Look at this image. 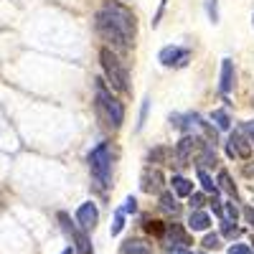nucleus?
<instances>
[{
  "label": "nucleus",
  "mask_w": 254,
  "mask_h": 254,
  "mask_svg": "<svg viewBox=\"0 0 254 254\" xmlns=\"http://www.w3.org/2000/svg\"><path fill=\"white\" fill-rule=\"evenodd\" d=\"M94 107L99 112V117L112 125V127H122L125 122V107H122V102H117L112 97V92H107V87H104V81L99 79L97 81V94H94Z\"/></svg>",
  "instance_id": "f257e3e1"
},
{
  "label": "nucleus",
  "mask_w": 254,
  "mask_h": 254,
  "mask_svg": "<svg viewBox=\"0 0 254 254\" xmlns=\"http://www.w3.org/2000/svg\"><path fill=\"white\" fill-rule=\"evenodd\" d=\"M87 160H89L92 178L102 188H110V181H112V147H110V142H99L89 153Z\"/></svg>",
  "instance_id": "f03ea898"
},
{
  "label": "nucleus",
  "mask_w": 254,
  "mask_h": 254,
  "mask_svg": "<svg viewBox=\"0 0 254 254\" xmlns=\"http://www.w3.org/2000/svg\"><path fill=\"white\" fill-rule=\"evenodd\" d=\"M99 61H102V69H104V74H107V81L112 84V87L120 89V92H130V84H127L130 81L127 79V69L117 61L115 51L112 49H102L99 51Z\"/></svg>",
  "instance_id": "7ed1b4c3"
},
{
  "label": "nucleus",
  "mask_w": 254,
  "mask_h": 254,
  "mask_svg": "<svg viewBox=\"0 0 254 254\" xmlns=\"http://www.w3.org/2000/svg\"><path fill=\"white\" fill-rule=\"evenodd\" d=\"M104 10V15L110 18V23L112 26H117L127 38H135V33H137V23H135V15L127 10L125 5H120V3H115V0H110L107 5L102 8Z\"/></svg>",
  "instance_id": "20e7f679"
},
{
  "label": "nucleus",
  "mask_w": 254,
  "mask_h": 254,
  "mask_svg": "<svg viewBox=\"0 0 254 254\" xmlns=\"http://www.w3.org/2000/svg\"><path fill=\"white\" fill-rule=\"evenodd\" d=\"M59 221H61V229L71 237V247H74L76 254H92V242L87 237V231H84L81 226H74L69 214H64V211L59 214Z\"/></svg>",
  "instance_id": "39448f33"
},
{
  "label": "nucleus",
  "mask_w": 254,
  "mask_h": 254,
  "mask_svg": "<svg viewBox=\"0 0 254 254\" xmlns=\"http://www.w3.org/2000/svg\"><path fill=\"white\" fill-rule=\"evenodd\" d=\"M188 59H190V49H183V46H165L158 54V61L163 66H176V69L186 66Z\"/></svg>",
  "instance_id": "423d86ee"
},
{
  "label": "nucleus",
  "mask_w": 254,
  "mask_h": 254,
  "mask_svg": "<svg viewBox=\"0 0 254 254\" xmlns=\"http://www.w3.org/2000/svg\"><path fill=\"white\" fill-rule=\"evenodd\" d=\"M226 155L229 158H252V145L242 132H231L226 140Z\"/></svg>",
  "instance_id": "0eeeda50"
},
{
  "label": "nucleus",
  "mask_w": 254,
  "mask_h": 254,
  "mask_svg": "<svg viewBox=\"0 0 254 254\" xmlns=\"http://www.w3.org/2000/svg\"><path fill=\"white\" fill-rule=\"evenodd\" d=\"M97 221H99V211H97V203H94V201H87V203H81V206L76 208V224H79L84 231L94 229Z\"/></svg>",
  "instance_id": "6e6552de"
},
{
  "label": "nucleus",
  "mask_w": 254,
  "mask_h": 254,
  "mask_svg": "<svg viewBox=\"0 0 254 254\" xmlns=\"http://www.w3.org/2000/svg\"><path fill=\"white\" fill-rule=\"evenodd\" d=\"M163 239H165V247H168V249L190 244V237L186 234V229H183L181 224H165V234H163Z\"/></svg>",
  "instance_id": "1a4fd4ad"
},
{
  "label": "nucleus",
  "mask_w": 254,
  "mask_h": 254,
  "mask_svg": "<svg viewBox=\"0 0 254 254\" xmlns=\"http://www.w3.org/2000/svg\"><path fill=\"white\" fill-rule=\"evenodd\" d=\"M193 150H196V135L190 137H181L178 145H176V158H178V165H190L193 163Z\"/></svg>",
  "instance_id": "9d476101"
},
{
  "label": "nucleus",
  "mask_w": 254,
  "mask_h": 254,
  "mask_svg": "<svg viewBox=\"0 0 254 254\" xmlns=\"http://www.w3.org/2000/svg\"><path fill=\"white\" fill-rule=\"evenodd\" d=\"M234 81H237V74H234V61L231 59H224L221 61V84H219V89L221 94H231V89H234Z\"/></svg>",
  "instance_id": "9b49d317"
},
{
  "label": "nucleus",
  "mask_w": 254,
  "mask_h": 254,
  "mask_svg": "<svg viewBox=\"0 0 254 254\" xmlns=\"http://www.w3.org/2000/svg\"><path fill=\"white\" fill-rule=\"evenodd\" d=\"M163 186V176L158 168H147V171L142 173V190L145 193H158Z\"/></svg>",
  "instance_id": "f8f14e48"
},
{
  "label": "nucleus",
  "mask_w": 254,
  "mask_h": 254,
  "mask_svg": "<svg viewBox=\"0 0 254 254\" xmlns=\"http://www.w3.org/2000/svg\"><path fill=\"white\" fill-rule=\"evenodd\" d=\"M211 226V216L201 208H190V216H188V229L190 231H206Z\"/></svg>",
  "instance_id": "ddd939ff"
},
{
  "label": "nucleus",
  "mask_w": 254,
  "mask_h": 254,
  "mask_svg": "<svg viewBox=\"0 0 254 254\" xmlns=\"http://www.w3.org/2000/svg\"><path fill=\"white\" fill-rule=\"evenodd\" d=\"M153 247L150 244H145L142 239H127L122 244V254H150Z\"/></svg>",
  "instance_id": "4468645a"
},
{
  "label": "nucleus",
  "mask_w": 254,
  "mask_h": 254,
  "mask_svg": "<svg viewBox=\"0 0 254 254\" xmlns=\"http://www.w3.org/2000/svg\"><path fill=\"white\" fill-rule=\"evenodd\" d=\"M173 193L176 196H183V198H188L190 193H193V183H190L188 178H183V176H173Z\"/></svg>",
  "instance_id": "2eb2a0df"
},
{
  "label": "nucleus",
  "mask_w": 254,
  "mask_h": 254,
  "mask_svg": "<svg viewBox=\"0 0 254 254\" xmlns=\"http://www.w3.org/2000/svg\"><path fill=\"white\" fill-rule=\"evenodd\" d=\"M160 208H163V211H168V214H173V216H178V214H181V203L176 201V196H173V193H160Z\"/></svg>",
  "instance_id": "dca6fc26"
},
{
  "label": "nucleus",
  "mask_w": 254,
  "mask_h": 254,
  "mask_svg": "<svg viewBox=\"0 0 254 254\" xmlns=\"http://www.w3.org/2000/svg\"><path fill=\"white\" fill-rule=\"evenodd\" d=\"M198 181H201V188L206 190V193H214V196H219V186L214 183V178L208 176L206 168H198Z\"/></svg>",
  "instance_id": "f3484780"
},
{
  "label": "nucleus",
  "mask_w": 254,
  "mask_h": 254,
  "mask_svg": "<svg viewBox=\"0 0 254 254\" xmlns=\"http://www.w3.org/2000/svg\"><path fill=\"white\" fill-rule=\"evenodd\" d=\"M211 122H216V130H231V117L226 110H214V115H211Z\"/></svg>",
  "instance_id": "a211bd4d"
},
{
  "label": "nucleus",
  "mask_w": 254,
  "mask_h": 254,
  "mask_svg": "<svg viewBox=\"0 0 254 254\" xmlns=\"http://www.w3.org/2000/svg\"><path fill=\"white\" fill-rule=\"evenodd\" d=\"M216 186H219V190H226L231 198L237 196V186L231 183V176H229L226 171H219V181H216Z\"/></svg>",
  "instance_id": "6ab92c4d"
},
{
  "label": "nucleus",
  "mask_w": 254,
  "mask_h": 254,
  "mask_svg": "<svg viewBox=\"0 0 254 254\" xmlns=\"http://www.w3.org/2000/svg\"><path fill=\"white\" fill-rule=\"evenodd\" d=\"M122 229H125V211L120 208V211H117V214H115V221H112V229H110V231H112V237H117V234H120V231H122Z\"/></svg>",
  "instance_id": "aec40b11"
},
{
  "label": "nucleus",
  "mask_w": 254,
  "mask_h": 254,
  "mask_svg": "<svg viewBox=\"0 0 254 254\" xmlns=\"http://www.w3.org/2000/svg\"><path fill=\"white\" fill-rule=\"evenodd\" d=\"M201 244H203V249H219L221 247V234H206Z\"/></svg>",
  "instance_id": "412c9836"
},
{
  "label": "nucleus",
  "mask_w": 254,
  "mask_h": 254,
  "mask_svg": "<svg viewBox=\"0 0 254 254\" xmlns=\"http://www.w3.org/2000/svg\"><path fill=\"white\" fill-rule=\"evenodd\" d=\"M206 13L211 18V23H219V3L216 0H206Z\"/></svg>",
  "instance_id": "4be33fe9"
},
{
  "label": "nucleus",
  "mask_w": 254,
  "mask_h": 254,
  "mask_svg": "<svg viewBox=\"0 0 254 254\" xmlns=\"http://www.w3.org/2000/svg\"><path fill=\"white\" fill-rule=\"evenodd\" d=\"M145 229L150 231V234L160 237V239H163V234H165V226H163L160 221H150V219H147V221H145Z\"/></svg>",
  "instance_id": "5701e85b"
},
{
  "label": "nucleus",
  "mask_w": 254,
  "mask_h": 254,
  "mask_svg": "<svg viewBox=\"0 0 254 254\" xmlns=\"http://www.w3.org/2000/svg\"><path fill=\"white\" fill-rule=\"evenodd\" d=\"M147 110H150V99H142V107H140V122H137V132L142 130V125H145V120H147Z\"/></svg>",
  "instance_id": "b1692460"
},
{
  "label": "nucleus",
  "mask_w": 254,
  "mask_h": 254,
  "mask_svg": "<svg viewBox=\"0 0 254 254\" xmlns=\"http://www.w3.org/2000/svg\"><path fill=\"white\" fill-rule=\"evenodd\" d=\"M221 224H224V226H221V234H224V237H229V239H234V237L239 234V229H237L234 224H231V221H221Z\"/></svg>",
  "instance_id": "393cba45"
},
{
  "label": "nucleus",
  "mask_w": 254,
  "mask_h": 254,
  "mask_svg": "<svg viewBox=\"0 0 254 254\" xmlns=\"http://www.w3.org/2000/svg\"><path fill=\"white\" fill-rule=\"evenodd\" d=\"M188 203H190V208H201L206 203V198H203V193H190L188 196Z\"/></svg>",
  "instance_id": "a878e982"
},
{
  "label": "nucleus",
  "mask_w": 254,
  "mask_h": 254,
  "mask_svg": "<svg viewBox=\"0 0 254 254\" xmlns=\"http://www.w3.org/2000/svg\"><path fill=\"white\" fill-rule=\"evenodd\" d=\"M229 254H252V247L249 244H231Z\"/></svg>",
  "instance_id": "bb28decb"
},
{
  "label": "nucleus",
  "mask_w": 254,
  "mask_h": 254,
  "mask_svg": "<svg viewBox=\"0 0 254 254\" xmlns=\"http://www.w3.org/2000/svg\"><path fill=\"white\" fill-rule=\"evenodd\" d=\"M122 211H125V214H135V211H137V201H135L132 196H127V198H125V206H122Z\"/></svg>",
  "instance_id": "cd10ccee"
},
{
  "label": "nucleus",
  "mask_w": 254,
  "mask_h": 254,
  "mask_svg": "<svg viewBox=\"0 0 254 254\" xmlns=\"http://www.w3.org/2000/svg\"><path fill=\"white\" fill-rule=\"evenodd\" d=\"M242 130L247 132L249 140H254V120H252V122H244V125H242Z\"/></svg>",
  "instance_id": "c85d7f7f"
},
{
  "label": "nucleus",
  "mask_w": 254,
  "mask_h": 254,
  "mask_svg": "<svg viewBox=\"0 0 254 254\" xmlns=\"http://www.w3.org/2000/svg\"><path fill=\"white\" fill-rule=\"evenodd\" d=\"M168 254H193V252H188L186 247H173V249H168Z\"/></svg>",
  "instance_id": "c756f323"
},
{
  "label": "nucleus",
  "mask_w": 254,
  "mask_h": 254,
  "mask_svg": "<svg viewBox=\"0 0 254 254\" xmlns=\"http://www.w3.org/2000/svg\"><path fill=\"white\" fill-rule=\"evenodd\" d=\"M244 216H247V221H249L252 229H254V208H244Z\"/></svg>",
  "instance_id": "7c9ffc66"
},
{
  "label": "nucleus",
  "mask_w": 254,
  "mask_h": 254,
  "mask_svg": "<svg viewBox=\"0 0 254 254\" xmlns=\"http://www.w3.org/2000/svg\"><path fill=\"white\" fill-rule=\"evenodd\" d=\"M61 254H76V252H74V247H66V249H64Z\"/></svg>",
  "instance_id": "2f4dec72"
},
{
  "label": "nucleus",
  "mask_w": 254,
  "mask_h": 254,
  "mask_svg": "<svg viewBox=\"0 0 254 254\" xmlns=\"http://www.w3.org/2000/svg\"><path fill=\"white\" fill-rule=\"evenodd\" d=\"M252 26H254V13H252Z\"/></svg>",
  "instance_id": "473e14b6"
},
{
  "label": "nucleus",
  "mask_w": 254,
  "mask_h": 254,
  "mask_svg": "<svg viewBox=\"0 0 254 254\" xmlns=\"http://www.w3.org/2000/svg\"><path fill=\"white\" fill-rule=\"evenodd\" d=\"M252 244H254V242H252ZM252 254H254V249H252Z\"/></svg>",
  "instance_id": "72a5a7b5"
}]
</instances>
